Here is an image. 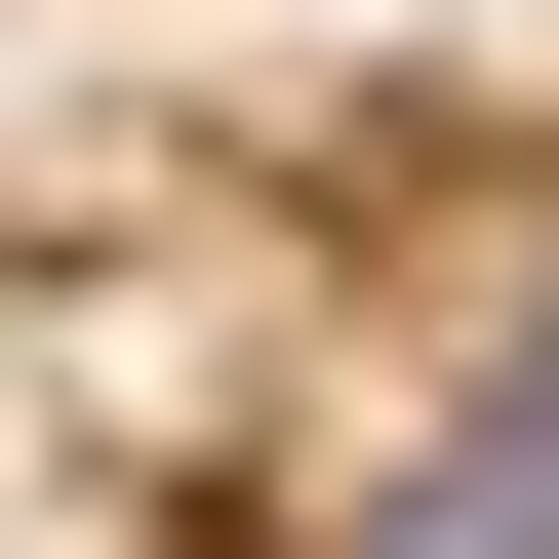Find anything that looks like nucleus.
I'll return each mask as SVG.
<instances>
[{
	"label": "nucleus",
	"instance_id": "nucleus-1",
	"mask_svg": "<svg viewBox=\"0 0 559 559\" xmlns=\"http://www.w3.org/2000/svg\"><path fill=\"white\" fill-rule=\"evenodd\" d=\"M280 559H559V240L479 280V320H440L320 479H280Z\"/></svg>",
	"mask_w": 559,
	"mask_h": 559
}]
</instances>
